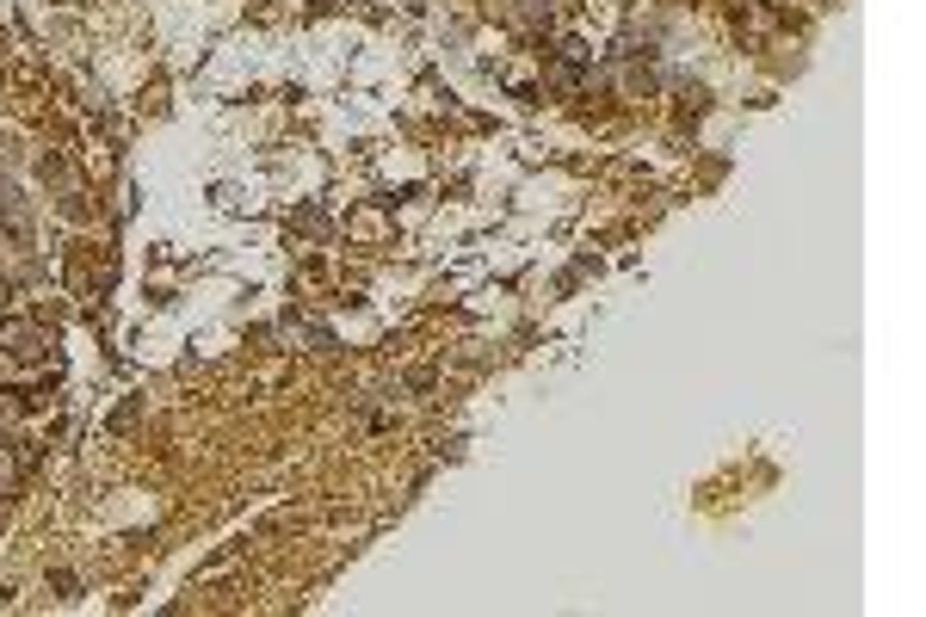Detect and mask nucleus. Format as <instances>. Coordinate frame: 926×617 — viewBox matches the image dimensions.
<instances>
[{"mask_svg": "<svg viewBox=\"0 0 926 617\" xmlns=\"http://www.w3.org/2000/svg\"><path fill=\"white\" fill-rule=\"evenodd\" d=\"M0 346H7L13 358H38V352H44V334L31 328V321H13V315H0Z\"/></svg>", "mask_w": 926, "mask_h": 617, "instance_id": "nucleus-1", "label": "nucleus"}]
</instances>
